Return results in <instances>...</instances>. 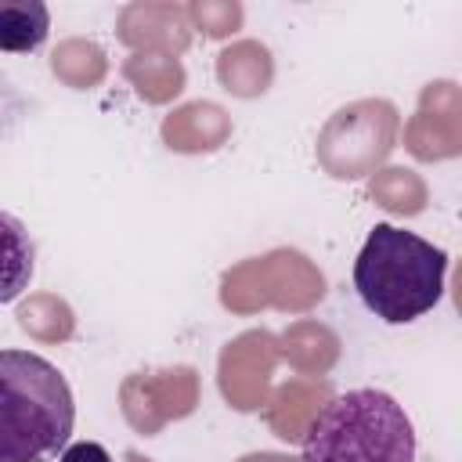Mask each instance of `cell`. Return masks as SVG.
<instances>
[{
	"instance_id": "cell-6",
	"label": "cell",
	"mask_w": 462,
	"mask_h": 462,
	"mask_svg": "<svg viewBox=\"0 0 462 462\" xmlns=\"http://www.w3.org/2000/svg\"><path fill=\"white\" fill-rule=\"evenodd\" d=\"M58 462H112V455L97 440H76V444H65Z\"/></svg>"
},
{
	"instance_id": "cell-2",
	"label": "cell",
	"mask_w": 462,
	"mask_h": 462,
	"mask_svg": "<svg viewBox=\"0 0 462 462\" xmlns=\"http://www.w3.org/2000/svg\"><path fill=\"white\" fill-rule=\"evenodd\" d=\"M444 274L448 253L393 224H375L354 260V289L386 325L430 314L444 296Z\"/></svg>"
},
{
	"instance_id": "cell-4",
	"label": "cell",
	"mask_w": 462,
	"mask_h": 462,
	"mask_svg": "<svg viewBox=\"0 0 462 462\" xmlns=\"http://www.w3.org/2000/svg\"><path fill=\"white\" fill-rule=\"evenodd\" d=\"M36 271V242L29 235V227L14 217L0 209V303L18 300Z\"/></svg>"
},
{
	"instance_id": "cell-5",
	"label": "cell",
	"mask_w": 462,
	"mask_h": 462,
	"mask_svg": "<svg viewBox=\"0 0 462 462\" xmlns=\"http://www.w3.org/2000/svg\"><path fill=\"white\" fill-rule=\"evenodd\" d=\"M51 32V11L40 0H0V51H40Z\"/></svg>"
},
{
	"instance_id": "cell-1",
	"label": "cell",
	"mask_w": 462,
	"mask_h": 462,
	"mask_svg": "<svg viewBox=\"0 0 462 462\" xmlns=\"http://www.w3.org/2000/svg\"><path fill=\"white\" fill-rule=\"evenodd\" d=\"M76 401L47 357L0 350V462H51L65 451Z\"/></svg>"
},
{
	"instance_id": "cell-3",
	"label": "cell",
	"mask_w": 462,
	"mask_h": 462,
	"mask_svg": "<svg viewBox=\"0 0 462 462\" xmlns=\"http://www.w3.org/2000/svg\"><path fill=\"white\" fill-rule=\"evenodd\" d=\"M303 462H415V426L386 390L357 386L314 415Z\"/></svg>"
}]
</instances>
